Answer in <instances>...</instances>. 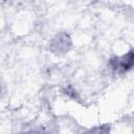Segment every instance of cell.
<instances>
[{"label": "cell", "instance_id": "7a4b0ae2", "mask_svg": "<svg viewBox=\"0 0 134 134\" xmlns=\"http://www.w3.org/2000/svg\"><path fill=\"white\" fill-rule=\"evenodd\" d=\"M49 51L57 55L64 54L71 47V39L66 32H60L49 41Z\"/></svg>", "mask_w": 134, "mask_h": 134}, {"label": "cell", "instance_id": "6da1fadb", "mask_svg": "<svg viewBox=\"0 0 134 134\" xmlns=\"http://www.w3.org/2000/svg\"><path fill=\"white\" fill-rule=\"evenodd\" d=\"M109 64L111 68L118 73H125L132 70L134 68V49L129 50L120 57H112Z\"/></svg>", "mask_w": 134, "mask_h": 134}]
</instances>
